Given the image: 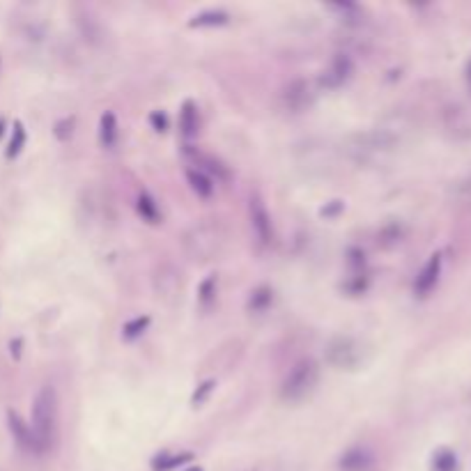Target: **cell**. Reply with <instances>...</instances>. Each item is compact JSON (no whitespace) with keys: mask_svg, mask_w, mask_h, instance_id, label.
Instances as JSON below:
<instances>
[{"mask_svg":"<svg viewBox=\"0 0 471 471\" xmlns=\"http://www.w3.org/2000/svg\"><path fill=\"white\" fill-rule=\"evenodd\" d=\"M67 125H74V120H65V122H60L58 125V129H55V134H58V138H67ZM69 132H72V127H69Z\"/></svg>","mask_w":471,"mask_h":471,"instance_id":"cell-25","label":"cell"},{"mask_svg":"<svg viewBox=\"0 0 471 471\" xmlns=\"http://www.w3.org/2000/svg\"><path fill=\"white\" fill-rule=\"evenodd\" d=\"M149 122H152V127L157 129V132H166V127H168L166 115H164V113H159V111L149 115Z\"/></svg>","mask_w":471,"mask_h":471,"instance_id":"cell-24","label":"cell"},{"mask_svg":"<svg viewBox=\"0 0 471 471\" xmlns=\"http://www.w3.org/2000/svg\"><path fill=\"white\" fill-rule=\"evenodd\" d=\"M186 179H189V186L194 189V194H198L200 198H209L214 194V184L205 173H200L198 168H189L186 170Z\"/></svg>","mask_w":471,"mask_h":471,"instance_id":"cell-14","label":"cell"},{"mask_svg":"<svg viewBox=\"0 0 471 471\" xmlns=\"http://www.w3.org/2000/svg\"><path fill=\"white\" fill-rule=\"evenodd\" d=\"M147 327H149V317H147V315H145V317H136V319H132V322L125 324L122 336H125L127 340H134V338H138L140 334H143Z\"/></svg>","mask_w":471,"mask_h":471,"instance_id":"cell-20","label":"cell"},{"mask_svg":"<svg viewBox=\"0 0 471 471\" xmlns=\"http://www.w3.org/2000/svg\"><path fill=\"white\" fill-rule=\"evenodd\" d=\"M136 207H138V214L143 216L147 223H159V207H157V203L147 194L138 196Z\"/></svg>","mask_w":471,"mask_h":471,"instance_id":"cell-18","label":"cell"},{"mask_svg":"<svg viewBox=\"0 0 471 471\" xmlns=\"http://www.w3.org/2000/svg\"><path fill=\"white\" fill-rule=\"evenodd\" d=\"M327 361L338 370H354L361 364V347L352 338H334L327 345Z\"/></svg>","mask_w":471,"mask_h":471,"instance_id":"cell-4","label":"cell"},{"mask_svg":"<svg viewBox=\"0 0 471 471\" xmlns=\"http://www.w3.org/2000/svg\"><path fill=\"white\" fill-rule=\"evenodd\" d=\"M99 140L106 149L115 147V140H117V120L111 111H106L99 120Z\"/></svg>","mask_w":471,"mask_h":471,"instance_id":"cell-12","label":"cell"},{"mask_svg":"<svg viewBox=\"0 0 471 471\" xmlns=\"http://www.w3.org/2000/svg\"><path fill=\"white\" fill-rule=\"evenodd\" d=\"M230 21L228 12H221V9H207V12L196 14L189 26L191 28H216V26H226Z\"/></svg>","mask_w":471,"mask_h":471,"instance_id":"cell-13","label":"cell"},{"mask_svg":"<svg viewBox=\"0 0 471 471\" xmlns=\"http://www.w3.org/2000/svg\"><path fill=\"white\" fill-rule=\"evenodd\" d=\"M33 437L37 446V455L46 453L55 442L58 430V396L53 386H44L35 398L33 405Z\"/></svg>","mask_w":471,"mask_h":471,"instance_id":"cell-1","label":"cell"},{"mask_svg":"<svg viewBox=\"0 0 471 471\" xmlns=\"http://www.w3.org/2000/svg\"><path fill=\"white\" fill-rule=\"evenodd\" d=\"M179 129H182L184 138H191L198 132V111L194 102H186L182 106V115H179Z\"/></svg>","mask_w":471,"mask_h":471,"instance_id":"cell-15","label":"cell"},{"mask_svg":"<svg viewBox=\"0 0 471 471\" xmlns=\"http://www.w3.org/2000/svg\"><path fill=\"white\" fill-rule=\"evenodd\" d=\"M317 377H319V373H317L315 361H310V359L299 361V364L287 373V377L283 379L280 396H283V400H287V403H299V400H304L310 391L315 388Z\"/></svg>","mask_w":471,"mask_h":471,"instance_id":"cell-3","label":"cell"},{"mask_svg":"<svg viewBox=\"0 0 471 471\" xmlns=\"http://www.w3.org/2000/svg\"><path fill=\"white\" fill-rule=\"evenodd\" d=\"M439 276H442V253H435L430 255V260L425 263V267L420 269V274L414 283V290L418 297H425L433 292V287L437 285Z\"/></svg>","mask_w":471,"mask_h":471,"instance_id":"cell-6","label":"cell"},{"mask_svg":"<svg viewBox=\"0 0 471 471\" xmlns=\"http://www.w3.org/2000/svg\"><path fill=\"white\" fill-rule=\"evenodd\" d=\"M186 157L198 166L200 173L216 175V179H230V170L218 162V159H214L212 154L200 152V149H196V147H186Z\"/></svg>","mask_w":471,"mask_h":471,"instance_id":"cell-7","label":"cell"},{"mask_svg":"<svg viewBox=\"0 0 471 471\" xmlns=\"http://www.w3.org/2000/svg\"><path fill=\"white\" fill-rule=\"evenodd\" d=\"M7 425H9V433H12L14 442L18 444V448H23L26 453H35L37 455V446H35V437H33V430H30L21 416L16 412H7Z\"/></svg>","mask_w":471,"mask_h":471,"instance_id":"cell-8","label":"cell"},{"mask_svg":"<svg viewBox=\"0 0 471 471\" xmlns=\"http://www.w3.org/2000/svg\"><path fill=\"white\" fill-rule=\"evenodd\" d=\"M226 244L223 230L214 223H200L191 228L184 237V248L194 260H212L221 253V246Z\"/></svg>","mask_w":471,"mask_h":471,"instance_id":"cell-2","label":"cell"},{"mask_svg":"<svg viewBox=\"0 0 471 471\" xmlns=\"http://www.w3.org/2000/svg\"><path fill=\"white\" fill-rule=\"evenodd\" d=\"M214 297V278H207L205 283H203V287H200V299L207 304L209 299Z\"/></svg>","mask_w":471,"mask_h":471,"instance_id":"cell-23","label":"cell"},{"mask_svg":"<svg viewBox=\"0 0 471 471\" xmlns=\"http://www.w3.org/2000/svg\"><path fill=\"white\" fill-rule=\"evenodd\" d=\"M186 471H203V469H200V467H191V469H186Z\"/></svg>","mask_w":471,"mask_h":471,"instance_id":"cell-28","label":"cell"},{"mask_svg":"<svg viewBox=\"0 0 471 471\" xmlns=\"http://www.w3.org/2000/svg\"><path fill=\"white\" fill-rule=\"evenodd\" d=\"M3 129H5V125H3V120H0V136H3Z\"/></svg>","mask_w":471,"mask_h":471,"instance_id":"cell-27","label":"cell"},{"mask_svg":"<svg viewBox=\"0 0 471 471\" xmlns=\"http://www.w3.org/2000/svg\"><path fill=\"white\" fill-rule=\"evenodd\" d=\"M310 88L306 81H295L290 83V88L285 90V104L292 108V111H302V108L310 102Z\"/></svg>","mask_w":471,"mask_h":471,"instance_id":"cell-11","label":"cell"},{"mask_svg":"<svg viewBox=\"0 0 471 471\" xmlns=\"http://www.w3.org/2000/svg\"><path fill=\"white\" fill-rule=\"evenodd\" d=\"M340 471H368L373 467V455L366 448H349L338 462Z\"/></svg>","mask_w":471,"mask_h":471,"instance_id":"cell-10","label":"cell"},{"mask_svg":"<svg viewBox=\"0 0 471 471\" xmlns=\"http://www.w3.org/2000/svg\"><path fill=\"white\" fill-rule=\"evenodd\" d=\"M212 388H214V382L212 379H207V382H203L198 386V391L194 393V398H191V403H194V407H200L207 400V396L212 393Z\"/></svg>","mask_w":471,"mask_h":471,"instance_id":"cell-22","label":"cell"},{"mask_svg":"<svg viewBox=\"0 0 471 471\" xmlns=\"http://www.w3.org/2000/svg\"><path fill=\"white\" fill-rule=\"evenodd\" d=\"M23 145H26V129H23V125L21 122H16L14 125V134H12V140H9V145H7V159H14L18 152L23 149Z\"/></svg>","mask_w":471,"mask_h":471,"instance_id":"cell-19","label":"cell"},{"mask_svg":"<svg viewBox=\"0 0 471 471\" xmlns=\"http://www.w3.org/2000/svg\"><path fill=\"white\" fill-rule=\"evenodd\" d=\"M349 74H352V60L340 53V55L334 58L332 67H329L327 72H324L322 83H324L327 88H338V85H343V83L347 81Z\"/></svg>","mask_w":471,"mask_h":471,"instance_id":"cell-9","label":"cell"},{"mask_svg":"<svg viewBox=\"0 0 471 471\" xmlns=\"http://www.w3.org/2000/svg\"><path fill=\"white\" fill-rule=\"evenodd\" d=\"M433 471H457V457L453 450L442 448L433 455Z\"/></svg>","mask_w":471,"mask_h":471,"instance_id":"cell-17","label":"cell"},{"mask_svg":"<svg viewBox=\"0 0 471 471\" xmlns=\"http://www.w3.org/2000/svg\"><path fill=\"white\" fill-rule=\"evenodd\" d=\"M189 460H194V455L191 453H177V455H157L154 460H152V469L154 471H170V469H177V467H182V465H186Z\"/></svg>","mask_w":471,"mask_h":471,"instance_id":"cell-16","label":"cell"},{"mask_svg":"<svg viewBox=\"0 0 471 471\" xmlns=\"http://www.w3.org/2000/svg\"><path fill=\"white\" fill-rule=\"evenodd\" d=\"M467 83H469V90H471V60H469V65H467Z\"/></svg>","mask_w":471,"mask_h":471,"instance_id":"cell-26","label":"cell"},{"mask_svg":"<svg viewBox=\"0 0 471 471\" xmlns=\"http://www.w3.org/2000/svg\"><path fill=\"white\" fill-rule=\"evenodd\" d=\"M248 214H250V226H253L258 239L263 244H269V239H272V218H269V212L260 196H250Z\"/></svg>","mask_w":471,"mask_h":471,"instance_id":"cell-5","label":"cell"},{"mask_svg":"<svg viewBox=\"0 0 471 471\" xmlns=\"http://www.w3.org/2000/svg\"><path fill=\"white\" fill-rule=\"evenodd\" d=\"M269 302H272V290L260 287V290H255V292H253V297H250L248 308H253V310H263V308H267V304H269Z\"/></svg>","mask_w":471,"mask_h":471,"instance_id":"cell-21","label":"cell"}]
</instances>
